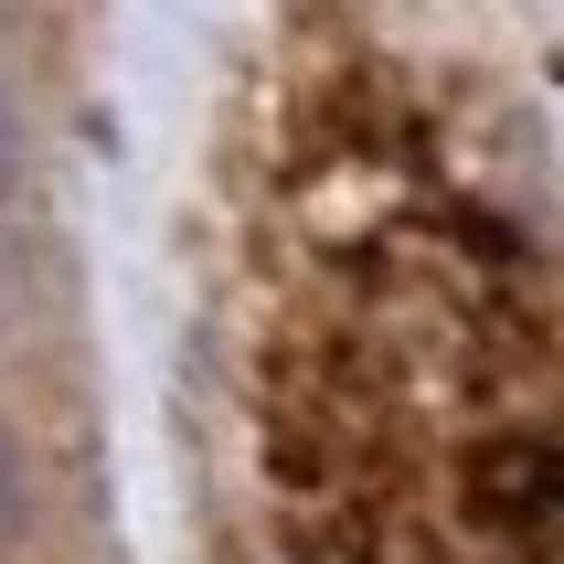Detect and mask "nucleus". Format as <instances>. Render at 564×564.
Returning a JSON list of instances; mask_svg holds the SVG:
<instances>
[{"label":"nucleus","mask_w":564,"mask_h":564,"mask_svg":"<svg viewBox=\"0 0 564 564\" xmlns=\"http://www.w3.org/2000/svg\"><path fill=\"white\" fill-rule=\"evenodd\" d=\"M0 522H11V469H0Z\"/></svg>","instance_id":"1"}]
</instances>
